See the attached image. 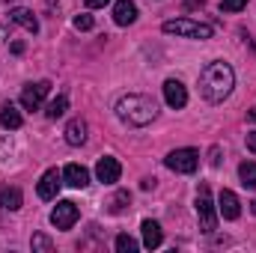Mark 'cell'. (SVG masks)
<instances>
[{
  "label": "cell",
  "mask_w": 256,
  "mask_h": 253,
  "mask_svg": "<svg viewBox=\"0 0 256 253\" xmlns=\"http://www.w3.org/2000/svg\"><path fill=\"white\" fill-rule=\"evenodd\" d=\"M232 86H236V72H232V66L224 63V60L208 63L202 68V74H200V92H202V98L212 102V104L224 102V98L232 92Z\"/></svg>",
  "instance_id": "6da1fadb"
},
{
  "label": "cell",
  "mask_w": 256,
  "mask_h": 253,
  "mask_svg": "<svg viewBox=\"0 0 256 253\" xmlns=\"http://www.w3.org/2000/svg\"><path fill=\"white\" fill-rule=\"evenodd\" d=\"M155 114H158L155 102H152L149 96H140V92H128V96H122V98L116 102V116H120L122 122H128V126H134V128L149 126V122L155 120Z\"/></svg>",
  "instance_id": "7a4b0ae2"
},
{
  "label": "cell",
  "mask_w": 256,
  "mask_h": 253,
  "mask_svg": "<svg viewBox=\"0 0 256 253\" xmlns=\"http://www.w3.org/2000/svg\"><path fill=\"white\" fill-rule=\"evenodd\" d=\"M167 36H182V39H212L214 27L212 24H200L191 18H173V21H164L161 27Z\"/></svg>",
  "instance_id": "3957f363"
},
{
  "label": "cell",
  "mask_w": 256,
  "mask_h": 253,
  "mask_svg": "<svg viewBox=\"0 0 256 253\" xmlns=\"http://www.w3.org/2000/svg\"><path fill=\"white\" fill-rule=\"evenodd\" d=\"M196 218H200V230L202 232H214V226H218V208L212 202L208 185H200L196 188Z\"/></svg>",
  "instance_id": "277c9868"
},
{
  "label": "cell",
  "mask_w": 256,
  "mask_h": 253,
  "mask_svg": "<svg viewBox=\"0 0 256 253\" xmlns=\"http://www.w3.org/2000/svg\"><path fill=\"white\" fill-rule=\"evenodd\" d=\"M164 164H167L173 173H194V170L200 167V152H196V149H173V152L164 158Z\"/></svg>",
  "instance_id": "5b68a950"
},
{
  "label": "cell",
  "mask_w": 256,
  "mask_h": 253,
  "mask_svg": "<svg viewBox=\"0 0 256 253\" xmlns=\"http://www.w3.org/2000/svg\"><path fill=\"white\" fill-rule=\"evenodd\" d=\"M78 218H80V212H78V206H74L72 200H60V202L54 206V212H51V224H54L57 230H72V226L78 224Z\"/></svg>",
  "instance_id": "8992f818"
},
{
  "label": "cell",
  "mask_w": 256,
  "mask_h": 253,
  "mask_svg": "<svg viewBox=\"0 0 256 253\" xmlns=\"http://www.w3.org/2000/svg\"><path fill=\"white\" fill-rule=\"evenodd\" d=\"M48 92H51V80L27 84V86H24V92H21V108H27V110H39Z\"/></svg>",
  "instance_id": "52a82bcc"
},
{
  "label": "cell",
  "mask_w": 256,
  "mask_h": 253,
  "mask_svg": "<svg viewBox=\"0 0 256 253\" xmlns=\"http://www.w3.org/2000/svg\"><path fill=\"white\" fill-rule=\"evenodd\" d=\"M120 176H122V167H120L116 158H110V155L98 158V164H96V179H98L102 185H116Z\"/></svg>",
  "instance_id": "ba28073f"
},
{
  "label": "cell",
  "mask_w": 256,
  "mask_h": 253,
  "mask_svg": "<svg viewBox=\"0 0 256 253\" xmlns=\"http://www.w3.org/2000/svg\"><path fill=\"white\" fill-rule=\"evenodd\" d=\"M164 102H167L173 110H182V108L188 104V90H185V84L176 80V78L164 80Z\"/></svg>",
  "instance_id": "9c48e42d"
},
{
  "label": "cell",
  "mask_w": 256,
  "mask_h": 253,
  "mask_svg": "<svg viewBox=\"0 0 256 253\" xmlns=\"http://www.w3.org/2000/svg\"><path fill=\"white\" fill-rule=\"evenodd\" d=\"M218 214L224 220H238L242 206H238V196L232 190H220V196H218Z\"/></svg>",
  "instance_id": "30bf717a"
},
{
  "label": "cell",
  "mask_w": 256,
  "mask_h": 253,
  "mask_svg": "<svg viewBox=\"0 0 256 253\" xmlns=\"http://www.w3.org/2000/svg\"><path fill=\"white\" fill-rule=\"evenodd\" d=\"M60 182H63V173H57V170H48V173L39 179L36 194H39L42 200H54V196H57V190H60Z\"/></svg>",
  "instance_id": "8fae6325"
},
{
  "label": "cell",
  "mask_w": 256,
  "mask_h": 253,
  "mask_svg": "<svg viewBox=\"0 0 256 253\" xmlns=\"http://www.w3.org/2000/svg\"><path fill=\"white\" fill-rule=\"evenodd\" d=\"M63 182L68 185V188H86L90 185V170L86 167H80V164H68L63 170Z\"/></svg>",
  "instance_id": "7c38bea8"
},
{
  "label": "cell",
  "mask_w": 256,
  "mask_h": 253,
  "mask_svg": "<svg viewBox=\"0 0 256 253\" xmlns=\"http://www.w3.org/2000/svg\"><path fill=\"white\" fill-rule=\"evenodd\" d=\"M114 21H116L120 27H128V24L137 21V6H134V0H116V6H114Z\"/></svg>",
  "instance_id": "4fadbf2b"
},
{
  "label": "cell",
  "mask_w": 256,
  "mask_h": 253,
  "mask_svg": "<svg viewBox=\"0 0 256 253\" xmlns=\"http://www.w3.org/2000/svg\"><path fill=\"white\" fill-rule=\"evenodd\" d=\"M140 230H143V244H146L149 250H155V248L164 242V232H161V224H158V220H149V218H146V220L140 224Z\"/></svg>",
  "instance_id": "5bb4252c"
},
{
  "label": "cell",
  "mask_w": 256,
  "mask_h": 253,
  "mask_svg": "<svg viewBox=\"0 0 256 253\" xmlns=\"http://www.w3.org/2000/svg\"><path fill=\"white\" fill-rule=\"evenodd\" d=\"M9 21H15V24H21L27 33H39V21H36V15L30 12V9H24V6H18V9H12L9 12Z\"/></svg>",
  "instance_id": "9a60e30c"
},
{
  "label": "cell",
  "mask_w": 256,
  "mask_h": 253,
  "mask_svg": "<svg viewBox=\"0 0 256 253\" xmlns=\"http://www.w3.org/2000/svg\"><path fill=\"white\" fill-rule=\"evenodd\" d=\"M66 143L68 146H84L86 143V122L84 120H72L66 126Z\"/></svg>",
  "instance_id": "2e32d148"
},
{
  "label": "cell",
  "mask_w": 256,
  "mask_h": 253,
  "mask_svg": "<svg viewBox=\"0 0 256 253\" xmlns=\"http://www.w3.org/2000/svg\"><path fill=\"white\" fill-rule=\"evenodd\" d=\"M24 202L21 190L18 188H0V208H9V212H18Z\"/></svg>",
  "instance_id": "e0dca14e"
},
{
  "label": "cell",
  "mask_w": 256,
  "mask_h": 253,
  "mask_svg": "<svg viewBox=\"0 0 256 253\" xmlns=\"http://www.w3.org/2000/svg\"><path fill=\"white\" fill-rule=\"evenodd\" d=\"M21 122H24V120H21V114H18L15 104H3V108H0V126L3 128H12V131H15V128H21Z\"/></svg>",
  "instance_id": "ac0fdd59"
},
{
  "label": "cell",
  "mask_w": 256,
  "mask_h": 253,
  "mask_svg": "<svg viewBox=\"0 0 256 253\" xmlns=\"http://www.w3.org/2000/svg\"><path fill=\"white\" fill-rule=\"evenodd\" d=\"M66 110H68V98H66V96H57V98H51V102H48L45 116H48V120H60Z\"/></svg>",
  "instance_id": "d6986e66"
},
{
  "label": "cell",
  "mask_w": 256,
  "mask_h": 253,
  "mask_svg": "<svg viewBox=\"0 0 256 253\" xmlns=\"http://www.w3.org/2000/svg\"><path fill=\"white\" fill-rule=\"evenodd\" d=\"M238 176H242L244 188H256V164L254 161H242L238 164Z\"/></svg>",
  "instance_id": "ffe728a7"
},
{
  "label": "cell",
  "mask_w": 256,
  "mask_h": 253,
  "mask_svg": "<svg viewBox=\"0 0 256 253\" xmlns=\"http://www.w3.org/2000/svg\"><path fill=\"white\" fill-rule=\"evenodd\" d=\"M30 244H33V250H42V253H51V250H54L51 238H48V236H42V232H36V236L30 238Z\"/></svg>",
  "instance_id": "44dd1931"
},
{
  "label": "cell",
  "mask_w": 256,
  "mask_h": 253,
  "mask_svg": "<svg viewBox=\"0 0 256 253\" xmlns=\"http://www.w3.org/2000/svg\"><path fill=\"white\" fill-rule=\"evenodd\" d=\"M116 250H120V253H134V250H137V242H134L131 236L122 232V236H116Z\"/></svg>",
  "instance_id": "7402d4cb"
},
{
  "label": "cell",
  "mask_w": 256,
  "mask_h": 253,
  "mask_svg": "<svg viewBox=\"0 0 256 253\" xmlns=\"http://www.w3.org/2000/svg\"><path fill=\"white\" fill-rule=\"evenodd\" d=\"M92 15H86V12H80V15H74V30H92Z\"/></svg>",
  "instance_id": "603a6c76"
},
{
  "label": "cell",
  "mask_w": 256,
  "mask_h": 253,
  "mask_svg": "<svg viewBox=\"0 0 256 253\" xmlns=\"http://www.w3.org/2000/svg\"><path fill=\"white\" fill-rule=\"evenodd\" d=\"M248 6V0H220V9L224 12H242Z\"/></svg>",
  "instance_id": "cb8c5ba5"
},
{
  "label": "cell",
  "mask_w": 256,
  "mask_h": 253,
  "mask_svg": "<svg viewBox=\"0 0 256 253\" xmlns=\"http://www.w3.org/2000/svg\"><path fill=\"white\" fill-rule=\"evenodd\" d=\"M128 200H131V194L128 190H120L116 200H114V212H122V202H128Z\"/></svg>",
  "instance_id": "d4e9b609"
},
{
  "label": "cell",
  "mask_w": 256,
  "mask_h": 253,
  "mask_svg": "<svg viewBox=\"0 0 256 253\" xmlns=\"http://www.w3.org/2000/svg\"><path fill=\"white\" fill-rule=\"evenodd\" d=\"M108 3H110V0H86L90 9H102V6H108Z\"/></svg>",
  "instance_id": "484cf974"
},
{
  "label": "cell",
  "mask_w": 256,
  "mask_h": 253,
  "mask_svg": "<svg viewBox=\"0 0 256 253\" xmlns=\"http://www.w3.org/2000/svg\"><path fill=\"white\" fill-rule=\"evenodd\" d=\"M218 164H220V149L214 146V149H212V167H218Z\"/></svg>",
  "instance_id": "4316f807"
},
{
  "label": "cell",
  "mask_w": 256,
  "mask_h": 253,
  "mask_svg": "<svg viewBox=\"0 0 256 253\" xmlns=\"http://www.w3.org/2000/svg\"><path fill=\"white\" fill-rule=\"evenodd\" d=\"M248 149L256 155V131H254V134H248Z\"/></svg>",
  "instance_id": "83f0119b"
},
{
  "label": "cell",
  "mask_w": 256,
  "mask_h": 253,
  "mask_svg": "<svg viewBox=\"0 0 256 253\" xmlns=\"http://www.w3.org/2000/svg\"><path fill=\"white\" fill-rule=\"evenodd\" d=\"M185 9L194 12V9H202V0H191V3H185Z\"/></svg>",
  "instance_id": "f1b7e54d"
},
{
  "label": "cell",
  "mask_w": 256,
  "mask_h": 253,
  "mask_svg": "<svg viewBox=\"0 0 256 253\" xmlns=\"http://www.w3.org/2000/svg\"><path fill=\"white\" fill-rule=\"evenodd\" d=\"M250 122H256V108L250 110Z\"/></svg>",
  "instance_id": "f546056e"
},
{
  "label": "cell",
  "mask_w": 256,
  "mask_h": 253,
  "mask_svg": "<svg viewBox=\"0 0 256 253\" xmlns=\"http://www.w3.org/2000/svg\"><path fill=\"white\" fill-rule=\"evenodd\" d=\"M250 212H254V214H256V200H254V202H250Z\"/></svg>",
  "instance_id": "4dcf8cb0"
}]
</instances>
